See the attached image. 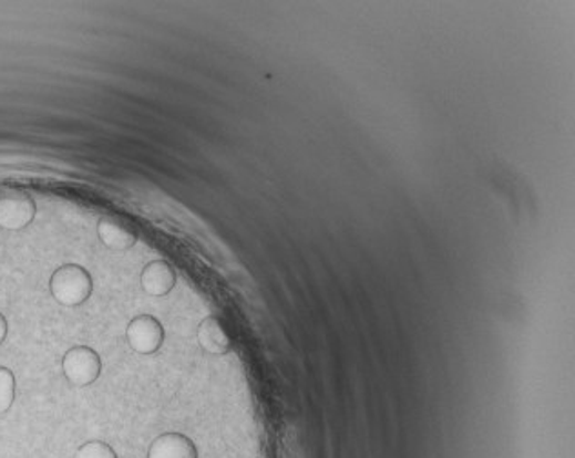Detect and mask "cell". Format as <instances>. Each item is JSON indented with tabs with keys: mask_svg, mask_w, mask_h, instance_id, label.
Listing matches in <instances>:
<instances>
[{
	"mask_svg": "<svg viewBox=\"0 0 575 458\" xmlns=\"http://www.w3.org/2000/svg\"><path fill=\"white\" fill-rule=\"evenodd\" d=\"M50 291L59 304L75 308L92 296L93 279L82 266L64 264L51 275Z\"/></svg>",
	"mask_w": 575,
	"mask_h": 458,
	"instance_id": "6da1fadb",
	"label": "cell"
},
{
	"mask_svg": "<svg viewBox=\"0 0 575 458\" xmlns=\"http://www.w3.org/2000/svg\"><path fill=\"white\" fill-rule=\"evenodd\" d=\"M101 356L88 346H75L62 356V373L76 387L92 386L101 377Z\"/></svg>",
	"mask_w": 575,
	"mask_h": 458,
	"instance_id": "7a4b0ae2",
	"label": "cell"
},
{
	"mask_svg": "<svg viewBox=\"0 0 575 458\" xmlns=\"http://www.w3.org/2000/svg\"><path fill=\"white\" fill-rule=\"evenodd\" d=\"M37 204L22 189H0V228L19 231L35 219Z\"/></svg>",
	"mask_w": 575,
	"mask_h": 458,
	"instance_id": "3957f363",
	"label": "cell"
},
{
	"mask_svg": "<svg viewBox=\"0 0 575 458\" xmlns=\"http://www.w3.org/2000/svg\"><path fill=\"white\" fill-rule=\"evenodd\" d=\"M126 339L133 352L138 355H153L163 346L166 333L158 319L153 315H138L126 327Z\"/></svg>",
	"mask_w": 575,
	"mask_h": 458,
	"instance_id": "277c9868",
	"label": "cell"
},
{
	"mask_svg": "<svg viewBox=\"0 0 575 458\" xmlns=\"http://www.w3.org/2000/svg\"><path fill=\"white\" fill-rule=\"evenodd\" d=\"M97 235L102 244L115 251L132 250L137 244L135 226L121 215H104L97 222Z\"/></svg>",
	"mask_w": 575,
	"mask_h": 458,
	"instance_id": "5b68a950",
	"label": "cell"
},
{
	"mask_svg": "<svg viewBox=\"0 0 575 458\" xmlns=\"http://www.w3.org/2000/svg\"><path fill=\"white\" fill-rule=\"evenodd\" d=\"M197 342L204 353L214 356L228 355L234 350V339L226 322L217 315H209L197 327Z\"/></svg>",
	"mask_w": 575,
	"mask_h": 458,
	"instance_id": "8992f818",
	"label": "cell"
},
{
	"mask_svg": "<svg viewBox=\"0 0 575 458\" xmlns=\"http://www.w3.org/2000/svg\"><path fill=\"white\" fill-rule=\"evenodd\" d=\"M177 284V273L168 260H153L143 273H141V285L144 293L150 296H166Z\"/></svg>",
	"mask_w": 575,
	"mask_h": 458,
	"instance_id": "52a82bcc",
	"label": "cell"
},
{
	"mask_svg": "<svg viewBox=\"0 0 575 458\" xmlns=\"http://www.w3.org/2000/svg\"><path fill=\"white\" fill-rule=\"evenodd\" d=\"M148 458H199V451L183 433H164L150 444Z\"/></svg>",
	"mask_w": 575,
	"mask_h": 458,
	"instance_id": "ba28073f",
	"label": "cell"
},
{
	"mask_svg": "<svg viewBox=\"0 0 575 458\" xmlns=\"http://www.w3.org/2000/svg\"><path fill=\"white\" fill-rule=\"evenodd\" d=\"M16 400V375L8 367H0V415L10 412Z\"/></svg>",
	"mask_w": 575,
	"mask_h": 458,
	"instance_id": "9c48e42d",
	"label": "cell"
},
{
	"mask_svg": "<svg viewBox=\"0 0 575 458\" xmlns=\"http://www.w3.org/2000/svg\"><path fill=\"white\" fill-rule=\"evenodd\" d=\"M75 458H119L115 449L110 444L101 443V440H92V443L82 444L76 449Z\"/></svg>",
	"mask_w": 575,
	"mask_h": 458,
	"instance_id": "30bf717a",
	"label": "cell"
},
{
	"mask_svg": "<svg viewBox=\"0 0 575 458\" xmlns=\"http://www.w3.org/2000/svg\"><path fill=\"white\" fill-rule=\"evenodd\" d=\"M6 335H8V322H6L4 315L0 313V344L6 341Z\"/></svg>",
	"mask_w": 575,
	"mask_h": 458,
	"instance_id": "8fae6325",
	"label": "cell"
}]
</instances>
